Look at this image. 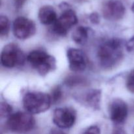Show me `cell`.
<instances>
[{
  "mask_svg": "<svg viewBox=\"0 0 134 134\" xmlns=\"http://www.w3.org/2000/svg\"><path fill=\"white\" fill-rule=\"evenodd\" d=\"M122 56L123 44L120 39H109L102 43L98 48V61L105 69H111L116 66L121 61Z\"/></svg>",
  "mask_w": 134,
  "mask_h": 134,
  "instance_id": "1",
  "label": "cell"
},
{
  "mask_svg": "<svg viewBox=\"0 0 134 134\" xmlns=\"http://www.w3.org/2000/svg\"><path fill=\"white\" fill-rule=\"evenodd\" d=\"M52 103L51 96L43 92H31L25 94L23 105L27 113L39 114L47 111Z\"/></svg>",
  "mask_w": 134,
  "mask_h": 134,
  "instance_id": "2",
  "label": "cell"
},
{
  "mask_svg": "<svg viewBox=\"0 0 134 134\" xmlns=\"http://www.w3.org/2000/svg\"><path fill=\"white\" fill-rule=\"evenodd\" d=\"M26 60L31 66L41 75H45L55 69L56 67L54 58L40 50L31 51L26 57Z\"/></svg>",
  "mask_w": 134,
  "mask_h": 134,
  "instance_id": "3",
  "label": "cell"
},
{
  "mask_svg": "<svg viewBox=\"0 0 134 134\" xmlns=\"http://www.w3.org/2000/svg\"><path fill=\"white\" fill-rule=\"evenodd\" d=\"M35 124V119L29 113L17 112L11 114L7 121L8 129L16 133L29 132L34 128Z\"/></svg>",
  "mask_w": 134,
  "mask_h": 134,
  "instance_id": "4",
  "label": "cell"
},
{
  "mask_svg": "<svg viewBox=\"0 0 134 134\" xmlns=\"http://www.w3.org/2000/svg\"><path fill=\"white\" fill-rule=\"evenodd\" d=\"M25 60L24 54L16 44L9 43L3 48L1 54V62L5 68H13L22 65L25 62Z\"/></svg>",
  "mask_w": 134,
  "mask_h": 134,
  "instance_id": "5",
  "label": "cell"
},
{
  "mask_svg": "<svg viewBox=\"0 0 134 134\" xmlns=\"http://www.w3.org/2000/svg\"><path fill=\"white\" fill-rule=\"evenodd\" d=\"M77 23V17L74 10L66 9L53 24L52 31L56 35L65 36L68 31Z\"/></svg>",
  "mask_w": 134,
  "mask_h": 134,
  "instance_id": "6",
  "label": "cell"
},
{
  "mask_svg": "<svg viewBox=\"0 0 134 134\" xmlns=\"http://www.w3.org/2000/svg\"><path fill=\"white\" fill-rule=\"evenodd\" d=\"M36 27L32 20L20 16L16 18L13 22V33L16 37L20 39H26L35 34Z\"/></svg>",
  "mask_w": 134,
  "mask_h": 134,
  "instance_id": "7",
  "label": "cell"
},
{
  "mask_svg": "<svg viewBox=\"0 0 134 134\" xmlns=\"http://www.w3.org/2000/svg\"><path fill=\"white\" fill-rule=\"evenodd\" d=\"M53 122L58 128L62 129L69 128L74 125L76 120V113L69 107L58 108L53 114Z\"/></svg>",
  "mask_w": 134,
  "mask_h": 134,
  "instance_id": "8",
  "label": "cell"
},
{
  "mask_svg": "<svg viewBox=\"0 0 134 134\" xmlns=\"http://www.w3.org/2000/svg\"><path fill=\"white\" fill-rule=\"evenodd\" d=\"M125 10V7L120 0H109L103 5L102 13L105 19L116 21L123 18Z\"/></svg>",
  "mask_w": 134,
  "mask_h": 134,
  "instance_id": "9",
  "label": "cell"
},
{
  "mask_svg": "<svg viewBox=\"0 0 134 134\" xmlns=\"http://www.w3.org/2000/svg\"><path fill=\"white\" fill-rule=\"evenodd\" d=\"M109 114L110 119L114 123L122 124L125 122L128 116V105L122 99H114L109 105Z\"/></svg>",
  "mask_w": 134,
  "mask_h": 134,
  "instance_id": "10",
  "label": "cell"
},
{
  "mask_svg": "<svg viewBox=\"0 0 134 134\" xmlns=\"http://www.w3.org/2000/svg\"><path fill=\"white\" fill-rule=\"evenodd\" d=\"M69 69L75 72L85 70L87 66V58L82 51L77 48H71L67 52Z\"/></svg>",
  "mask_w": 134,
  "mask_h": 134,
  "instance_id": "11",
  "label": "cell"
},
{
  "mask_svg": "<svg viewBox=\"0 0 134 134\" xmlns=\"http://www.w3.org/2000/svg\"><path fill=\"white\" fill-rule=\"evenodd\" d=\"M38 17L41 23L44 25H53L58 19L54 9L49 5L43 6L39 9Z\"/></svg>",
  "mask_w": 134,
  "mask_h": 134,
  "instance_id": "12",
  "label": "cell"
},
{
  "mask_svg": "<svg viewBox=\"0 0 134 134\" xmlns=\"http://www.w3.org/2000/svg\"><path fill=\"white\" fill-rule=\"evenodd\" d=\"M86 103L94 109H99L101 101V92L99 90H92L88 92L85 97Z\"/></svg>",
  "mask_w": 134,
  "mask_h": 134,
  "instance_id": "13",
  "label": "cell"
},
{
  "mask_svg": "<svg viewBox=\"0 0 134 134\" xmlns=\"http://www.w3.org/2000/svg\"><path fill=\"white\" fill-rule=\"evenodd\" d=\"M88 38V29L84 26H79L75 30L72 34V39L75 43L79 44H84Z\"/></svg>",
  "mask_w": 134,
  "mask_h": 134,
  "instance_id": "14",
  "label": "cell"
},
{
  "mask_svg": "<svg viewBox=\"0 0 134 134\" xmlns=\"http://www.w3.org/2000/svg\"><path fill=\"white\" fill-rule=\"evenodd\" d=\"M10 28V24L7 17L1 15L0 17V35L1 37L6 36Z\"/></svg>",
  "mask_w": 134,
  "mask_h": 134,
  "instance_id": "15",
  "label": "cell"
},
{
  "mask_svg": "<svg viewBox=\"0 0 134 134\" xmlns=\"http://www.w3.org/2000/svg\"><path fill=\"white\" fill-rule=\"evenodd\" d=\"M84 82H85V79L82 77H77V76H71L68 77L65 81V85L70 87L77 86L81 84H83Z\"/></svg>",
  "mask_w": 134,
  "mask_h": 134,
  "instance_id": "16",
  "label": "cell"
},
{
  "mask_svg": "<svg viewBox=\"0 0 134 134\" xmlns=\"http://www.w3.org/2000/svg\"><path fill=\"white\" fill-rule=\"evenodd\" d=\"M50 96H51L52 103H57V102H58L61 99L62 97V89L59 86H56V87H55L52 90L51 95Z\"/></svg>",
  "mask_w": 134,
  "mask_h": 134,
  "instance_id": "17",
  "label": "cell"
},
{
  "mask_svg": "<svg viewBox=\"0 0 134 134\" xmlns=\"http://www.w3.org/2000/svg\"><path fill=\"white\" fill-rule=\"evenodd\" d=\"M126 88L131 93L134 94V70L132 71L128 75L126 81Z\"/></svg>",
  "mask_w": 134,
  "mask_h": 134,
  "instance_id": "18",
  "label": "cell"
},
{
  "mask_svg": "<svg viewBox=\"0 0 134 134\" xmlns=\"http://www.w3.org/2000/svg\"><path fill=\"white\" fill-rule=\"evenodd\" d=\"M1 113L2 116H7L9 115L12 112V107L11 106L9 105L8 103H1Z\"/></svg>",
  "mask_w": 134,
  "mask_h": 134,
  "instance_id": "19",
  "label": "cell"
},
{
  "mask_svg": "<svg viewBox=\"0 0 134 134\" xmlns=\"http://www.w3.org/2000/svg\"><path fill=\"white\" fill-rule=\"evenodd\" d=\"M82 134H100V129L97 126H92L87 128Z\"/></svg>",
  "mask_w": 134,
  "mask_h": 134,
  "instance_id": "20",
  "label": "cell"
},
{
  "mask_svg": "<svg viewBox=\"0 0 134 134\" xmlns=\"http://www.w3.org/2000/svg\"><path fill=\"white\" fill-rule=\"evenodd\" d=\"M127 51L129 52H133L134 51V36L129 39L126 44Z\"/></svg>",
  "mask_w": 134,
  "mask_h": 134,
  "instance_id": "21",
  "label": "cell"
},
{
  "mask_svg": "<svg viewBox=\"0 0 134 134\" xmlns=\"http://www.w3.org/2000/svg\"><path fill=\"white\" fill-rule=\"evenodd\" d=\"M90 20L92 23L98 24L99 22V17L98 13H93L90 15Z\"/></svg>",
  "mask_w": 134,
  "mask_h": 134,
  "instance_id": "22",
  "label": "cell"
},
{
  "mask_svg": "<svg viewBox=\"0 0 134 134\" xmlns=\"http://www.w3.org/2000/svg\"><path fill=\"white\" fill-rule=\"evenodd\" d=\"M26 1V0H14V6H15L16 9L17 10L21 9Z\"/></svg>",
  "mask_w": 134,
  "mask_h": 134,
  "instance_id": "23",
  "label": "cell"
},
{
  "mask_svg": "<svg viewBox=\"0 0 134 134\" xmlns=\"http://www.w3.org/2000/svg\"><path fill=\"white\" fill-rule=\"evenodd\" d=\"M112 134H127L126 132L121 128H116L113 130Z\"/></svg>",
  "mask_w": 134,
  "mask_h": 134,
  "instance_id": "24",
  "label": "cell"
},
{
  "mask_svg": "<svg viewBox=\"0 0 134 134\" xmlns=\"http://www.w3.org/2000/svg\"><path fill=\"white\" fill-rule=\"evenodd\" d=\"M50 134H65L64 133V132H62L60 130H53L51 132V133Z\"/></svg>",
  "mask_w": 134,
  "mask_h": 134,
  "instance_id": "25",
  "label": "cell"
},
{
  "mask_svg": "<svg viewBox=\"0 0 134 134\" xmlns=\"http://www.w3.org/2000/svg\"><path fill=\"white\" fill-rule=\"evenodd\" d=\"M132 11L134 13V3L133 4V5H132Z\"/></svg>",
  "mask_w": 134,
  "mask_h": 134,
  "instance_id": "26",
  "label": "cell"
}]
</instances>
